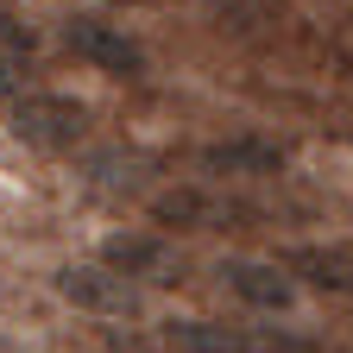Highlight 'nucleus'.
Here are the masks:
<instances>
[{
    "mask_svg": "<svg viewBox=\"0 0 353 353\" xmlns=\"http://www.w3.org/2000/svg\"><path fill=\"white\" fill-rule=\"evenodd\" d=\"M13 139L38 145V152H70L88 139V108L76 95H44V88H19L13 95Z\"/></svg>",
    "mask_w": 353,
    "mask_h": 353,
    "instance_id": "obj_1",
    "label": "nucleus"
},
{
    "mask_svg": "<svg viewBox=\"0 0 353 353\" xmlns=\"http://www.w3.org/2000/svg\"><path fill=\"white\" fill-rule=\"evenodd\" d=\"M63 44L88 63V70H101V76H145V51H139V38H126V26H108V19H70L63 26Z\"/></svg>",
    "mask_w": 353,
    "mask_h": 353,
    "instance_id": "obj_2",
    "label": "nucleus"
},
{
    "mask_svg": "<svg viewBox=\"0 0 353 353\" xmlns=\"http://www.w3.org/2000/svg\"><path fill=\"white\" fill-rule=\"evenodd\" d=\"M57 296L88 309V316H139V284H126L120 272H108V265H63L57 272Z\"/></svg>",
    "mask_w": 353,
    "mask_h": 353,
    "instance_id": "obj_3",
    "label": "nucleus"
},
{
    "mask_svg": "<svg viewBox=\"0 0 353 353\" xmlns=\"http://www.w3.org/2000/svg\"><path fill=\"white\" fill-rule=\"evenodd\" d=\"M101 265L120 272L126 284H176V246L158 234H108Z\"/></svg>",
    "mask_w": 353,
    "mask_h": 353,
    "instance_id": "obj_4",
    "label": "nucleus"
},
{
    "mask_svg": "<svg viewBox=\"0 0 353 353\" xmlns=\"http://www.w3.org/2000/svg\"><path fill=\"white\" fill-rule=\"evenodd\" d=\"M221 284L240 303H252V309H272V316H284L296 303L290 272H278V265H265V259H221Z\"/></svg>",
    "mask_w": 353,
    "mask_h": 353,
    "instance_id": "obj_5",
    "label": "nucleus"
},
{
    "mask_svg": "<svg viewBox=\"0 0 353 353\" xmlns=\"http://www.w3.org/2000/svg\"><path fill=\"white\" fill-rule=\"evenodd\" d=\"M252 208L228 202V196H208V190H164L152 202L158 228H228V221H246Z\"/></svg>",
    "mask_w": 353,
    "mask_h": 353,
    "instance_id": "obj_6",
    "label": "nucleus"
},
{
    "mask_svg": "<svg viewBox=\"0 0 353 353\" xmlns=\"http://www.w3.org/2000/svg\"><path fill=\"white\" fill-rule=\"evenodd\" d=\"M284 272L303 278L309 290L353 296V246H341V240H328V246H290L284 252Z\"/></svg>",
    "mask_w": 353,
    "mask_h": 353,
    "instance_id": "obj_7",
    "label": "nucleus"
},
{
    "mask_svg": "<svg viewBox=\"0 0 353 353\" xmlns=\"http://www.w3.org/2000/svg\"><path fill=\"white\" fill-rule=\"evenodd\" d=\"M164 347L170 353H259V341L234 322H202V316H170L164 328Z\"/></svg>",
    "mask_w": 353,
    "mask_h": 353,
    "instance_id": "obj_8",
    "label": "nucleus"
},
{
    "mask_svg": "<svg viewBox=\"0 0 353 353\" xmlns=\"http://www.w3.org/2000/svg\"><path fill=\"white\" fill-rule=\"evenodd\" d=\"M196 164L208 176H272L284 170V145H265V139H214L196 152Z\"/></svg>",
    "mask_w": 353,
    "mask_h": 353,
    "instance_id": "obj_9",
    "label": "nucleus"
},
{
    "mask_svg": "<svg viewBox=\"0 0 353 353\" xmlns=\"http://www.w3.org/2000/svg\"><path fill=\"white\" fill-rule=\"evenodd\" d=\"M0 51H13V57H32V51H38V38H32V32H26L13 13H0Z\"/></svg>",
    "mask_w": 353,
    "mask_h": 353,
    "instance_id": "obj_10",
    "label": "nucleus"
},
{
    "mask_svg": "<svg viewBox=\"0 0 353 353\" xmlns=\"http://www.w3.org/2000/svg\"><path fill=\"white\" fill-rule=\"evenodd\" d=\"M19 70H26V57H13V51H0V95H19Z\"/></svg>",
    "mask_w": 353,
    "mask_h": 353,
    "instance_id": "obj_11",
    "label": "nucleus"
}]
</instances>
